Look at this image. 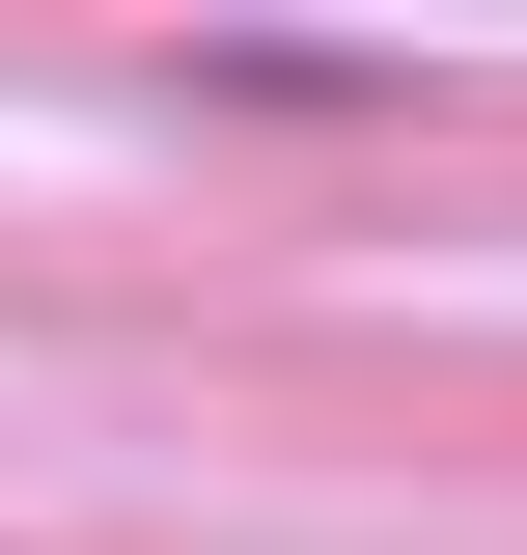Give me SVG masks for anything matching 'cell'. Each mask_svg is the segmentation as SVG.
<instances>
[{
  "mask_svg": "<svg viewBox=\"0 0 527 555\" xmlns=\"http://www.w3.org/2000/svg\"><path fill=\"white\" fill-rule=\"evenodd\" d=\"M167 112H416V56H167Z\"/></svg>",
  "mask_w": 527,
  "mask_h": 555,
  "instance_id": "obj_1",
  "label": "cell"
}]
</instances>
